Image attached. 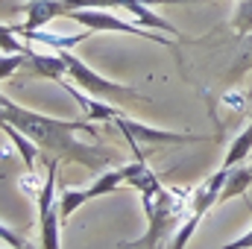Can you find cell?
I'll return each mask as SVG.
<instances>
[{
    "instance_id": "12",
    "label": "cell",
    "mask_w": 252,
    "mask_h": 249,
    "mask_svg": "<svg viewBox=\"0 0 252 249\" xmlns=\"http://www.w3.org/2000/svg\"><path fill=\"white\" fill-rule=\"evenodd\" d=\"M3 132H6V135L15 141V144H18V150H21V156H24V164H27V170H32V167H35V156H38V150H41V147H38L35 141L30 144V141L21 135V129H18V126L6 124V121H3Z\"/></svg>"
},
{
    "instance_id": "4",
    "label": "cell",
    "mask_w": 252,
    "mask_h": 249,
    "mask_svg": "<svg viewBox=\"0 0 252 249\" xmlns=\"http://www.w3.org/2000/svg\"><path fill=\"white\" fill-rule=\"evenodd\" d=\"M62 59H64V70H67V76H70L76 85H82L85 91L100 94V97H121V100H132V103H147V97H144V94H138L135 88L118 85V82H112V79H106V76L94 73L88 64L79 62V59H73L67 50H62Z\"/></svg>"
},
{
    "instance_id": "5",
    "label": "cell",
    "mask_w": 252,
    "mask_h": 249,
    "mask_svg": "<svg viewBox=\"0 0 252 249\" xmlns=\"http://www.w3.org/2000/svg\"><path fill=\"white\" fill-rule=\"evenodd\" d=\"M144 3H190V0H62V12L67 15V12H76V9H129L144 27L164 30V32H173L176 38H182V32L173 24H167V21L156 18L153 12H147Z\"/></svg>"
},
{
    "instance_id": "16",
    "label": "cell",
    "mask_w": 252,
    "mask_h": 249,
    "mask_svg": "<svg viewBox=\"0 0 252 249\" xmlns=\"http://www.w3.org/2000/svg\"><path fill=\"white\" fill-rule=\"evenodd\" d=\"M247 167H250V173H252V161H250V164H247Z\"/></svg>"
},
{
    "instance_id": "6",
    "label": "cell",
    "mask_w": 252,
    "mask_h": 249,
    "mask_svg": "<svg viewBox=\"0 0 252 249\" xmlns=\"http://www.w3.org/2000/svg\"><path fill=\"white\" fill-rule=\"evenodd\" d=\"M38 208H41V249H59L62 211L56 208V158H47V179L38 193Z\"/></svg>"
},
{
    "instance_id": "15",
    "label": "cell",
    "mask_w": 252,
    "mask_h": 249,
    "mask_svg": "<svg viewBox=\"0 0 252 249\" xmlns=\"http://www.w3.org/2000/svg\"><path fill=\"white\" fill-rule=\"evenodd\" d=\"M250 211H252V205H250ZM220 249H252V229L244 238H238V241H232V244H226V247H220Z\"/></svg>"
},
{
    "instance_id": "9",
    "label": "cell",
    "mask_w": 252,
    "mask_h": 249,
    "mask_svg": "<svg viewBox=\"0 0 252 249\" xmlns=\"http://www.w3.org/2000/svg\"><path fill=\"white\" fill-rule=\"evenodd\" d=\"M115 126L124 132L126 138L135 144V141H158V144H188V141H205L202 135H182V132H158V129H150V126H141L135 121H126L121 115L112 118Z\"/></svg>"
},
{
    "instance_id": "11",
    "label": "cell",
    "mask_w": 252,
    "mask_h": 249,
    "mask_svg": "<svg viewBox=\"0 0 252 249\" xmlns=\"http://www.w3.org/2000/svg\"><path fill=\"white\" fill-rule=\"evenodd\" d=\"M250 185H252V173H250L247 164H235V167H229V179H226V185H223L220 202H229L232 196L247 193V187Z\"/></svg>"
},
{
    "instance_id": "14",
    "label": "cell",
    "mask_w": 252,
    "mask_h": 249,
    "mask_svg": "<svg viewBox=\"0 0 252 249\" xmlns=\"http://www.w3.org/2000/svg\"><path fill=\"white\" fill-rule=\"evenodd\" d=\"M235 30L241 35L252 32V0H241V9H238V18H235Z\"/></svg>"
},
{
    "instance_id": "1",
    "label": "cell",
    "mask_w": 252,
    "mask_h": 249,
    "mask_svg": "<svg viewBox=\"0 0 252 249\" xmlns=\"http://www.w3.org/2000/svg\"><path fill=\"white\" fill-rule=\"evenodd\" d=\"M0 103H3V121L18 126L21 132H27L30 141H35L41 147V153L50 156V158H70L76 164H85L88 170H100V167H109L118 156L115 150H106V147H97V144H82L76 138V132H94L91 124L53 121V118L35 115L30 109H21L9 97H3Z\"/></svg>"
},
{
    "instance_id": "8",
    "label": "cell",
    "mask_w": 252,
    "mask_h": 249,
    "mask_svg": "<svg viewBox=\"0 0 252 249\" xmlns=\"http://www.w3.org/2000/svg\"><path fill=\"white\" fill-rule=\"evenodd\" d=\"M126 182V170H106L97 182L91 187H85V190H73V187H64L62 190V220H67L82 202H88V199H94V196H103V193H112V190H118V187Z\"/></svg>"
},
{
    "instance_id": "3",
    "label": "cell",
    "mask_w": 252,
    "mask_h": 249,
    "mask_svg": "<svg viewBox=\"0 0 252 249\" xmlns=\"http://www.w3.org/2000/svg\"><path fill=\"white\" fill-rule=\"evenodd\" d=\"M226 179H229V167H220L217 173L208 176V182H205L202 187H193V190H190V217L185 220V226L173 235V241H170V247L167 249H185L188 247L190 235L196 232L199 220L208 214V208H211L214 202H220V193H223Z\"/></svg>"
},
{
    "instance_id": "2",
    "label": "cell",
    "mask_w": 252,
    "mask_h": 249,
    "mask_svg": "<svg viewBox=\"0 0 252 249\" xmlns=\"http://www.w3.org/2000/svg\"><path fill=\"white\" fill-rule=\"evenodd\" d=\"M141 202L147 211V232L138 241L118 244V249H158L190 217V190H170L164 185H156L150 190H141Z\"/></svg>"
},
{
    "instance_id": "10",
    "label": "cell",
    "mask_w": 252,
    "mask_h": 249,
    "mask_svg": "<svg viewBox=\"0 0 252 249\" xmlns=\"http://www.w3.org/2000/svg\"><path fill=\"white\" fill-rule=\"evenodd\" d=\"M250 124L244 126V132H238V138L232 141V147H229V156H226V161H223V167H235V164H241L247 156L252 153V103H250Z\"/></svg>"
},
{
    "instance_id": "7",
    "label": "cell",
    "mask_w": 252,
    "mask_h": 249,
    "mask_svg": "<svg viewBox=\"0 0 252 249\" xmlns=\"http://www.w3.org/2000/svg\"><path fill=\"white\" fill-rule=\"evenodd\" d=\"M67 18L79 21V24L88 27V30L132 32V35H138V38H153V41H158V44H170V38H161V35H156V32H147L144 27H135V24H129V21H121V18H115V15H109V12H103V9H76V12H67Z\"/></svg>"
},
{
    "instance_id": "13",
    "label": "cell",
    "mask_w": 252,
    "mask_h": 249,
    "mask_svg": "<svg viewBox=\"0 0 252 249\" xmlns=\"http://www.w3.org/2000/svg\"><path fill=\"white\" fill-rule=\"evenodd\" d=\"M250 67H252V35L247 38V47H244V53L238 56L235 67L229 70V79H238V76H244V73H247Z\"/></svg>"
}]
</instances>
